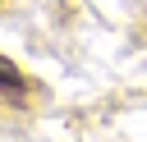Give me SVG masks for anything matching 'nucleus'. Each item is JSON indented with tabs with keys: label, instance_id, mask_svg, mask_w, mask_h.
Instances as JSON below:
<instances>
[{
	"label": "nucleus",
	"instance_id": "1",
	"mask_svg": "<svg viewBox=\"0 0 147 142\" xmlns=\"http://www.w3.org/2000/svg\"><path fill=\"white\" fill-rule=\"evenodd\" d=\"M0 92H28V78H23L18 64L5 60V55H0Z\"/></svg>",
	"mask_w": 147,
	"mask_h": 142
}]
</instances>
